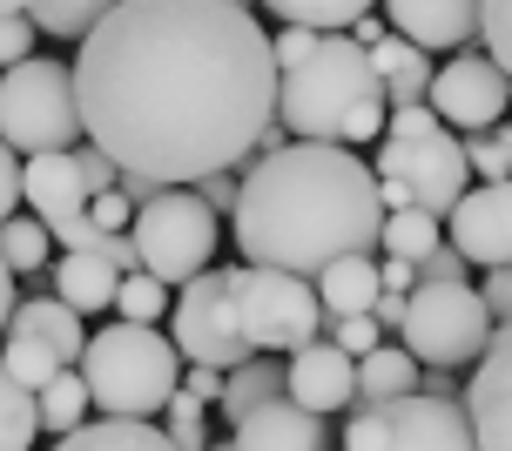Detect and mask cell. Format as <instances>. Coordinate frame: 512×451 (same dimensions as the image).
I'll use <instances>...</instances> for the list:
<instances>
[{
	"label": "cell",
	"instance_id": "cell-47",
	"mask_svg": "<svg viewBox=\"0 0 512 451\" xmlns=\"http://www.w3.org/2000/svg\"><path fill=\"white\" fill-rule=\"evenodd\" d=\"M7 310H14V270L0 263V330H7Z\"/></svg>",
	"mask_w": 512,
	"mask_h": 451
},
{
	"label": "cell",
	"instance_id": "cell-48",
	"mask_svg": "<svg viewBox=\"0 0 512 451\" xmlns=\"http://www.w3.org/2000/svg\"><path fill=\"white\" fill-rule=\"evenodd\" d=\"M41 0H0V14H34Z\"/></svg>",
	"mask_w": 512,
	"mask_h": 451
},
{
	"label": "cell",
	"instance_id": "cell-24",
	"mask_svg": "<svg viewBox=\"0 0 512 451\" xmlns=\"http://www.w3.org/2000/svg\"><path fill=\"white\" fill-rule=\"evenodd\" d=\"M88 384H81V371L68 364V371H54L41 391H34V425L41 431H54V438H68V431H81L88 425Z\"/></svg>",
	"mask_w": 512,
	"mask_h": 451
},
{
	"label": "cell",
	"instance_id": "cell-3",
	"mask_svg": "<svg viewBox=\"0 0 512 451\" xmlns=\"http://www.w3.org/2000/svg\"><path fill=\"white\" fill-rule=\"evenodd\" d=\"M384 88L371 61L351 34H317V48L277 75V115L270 122L290 142H324V149H351L384 135Z\"/></svg>",
	"mask_w": 512,
	"mask_h": 451
},
{
	"label": "cell",
	"instance_id": "cell-12",
	"mask_svg": "<svg viewBox=\"0 0 512 451\" xmlns=\"http://www.w3.org/2000/svg\"><path fill=\"white\" fill-rule=\"evenodd\" d=\"M506 68H492L479 48H459L445 68H432V88H425V108H432L438 128H459V135H479V128L506 122Z\"/></svg>",
	"mask_w": 512,
	"mask_h": 451
},
{
	"label": "cell",
	"instance_id": "cell-31",
	"mask_svg": "<svg viewBox=\"0 0 512 451\" xmlns=\"http://www.w3.org/2000/svg\"><path fill=\"white\" fill-rule=\"evenodd\" d=\"M115 317H122V324H149L155 330V317H169V290H162V283H155V276H122V283H115Z\"/></svg>",
	"mask_w": 512,
	"mask_h": 451
},
{
	"label": "cell",
	"instance_id": "cell-40",
	"mask_svg": "<svg viewBox=\"0 0 512 451\" xmlns=\"http://www.w3.org/2000/svg\"><path fill=\"white\" fill-rule=\"evenodd\" d=\"M418 283H472V270H465V256H452L438 243L432 256H418Z\"/></svg>",
	"mask_w": 512,
	"mask_h": 451
},
{
	"label": "cell",
	"instance_id": "cell-38",
	"mask_svg": "<svg viewBox=\"0 0 512 451\" xmlns=\"http://www.w3.org/2000/svg\"><path fill=\"white\" fill-rule=\"evenodd\" d=\"M68 162H75V176H81V189H88V196H108V189H115V176H122L102 149H68Z\"/></svg>",
	"mask_w": 512,
	"mask_h": 451
},
{
	"label": "cell",
	"instance_id": "cell-5",
	"mask_svg": "<svg viewBox=\"0 0 512 451\" xmlns=\"http://www.w3.org/2000/svg\"><path fill=\"white\" fill-rule=\"evenodd\" d=\"M378 182H391L398 196L418 209V216H432L445 223V209L465 196V149L452 128L432 122V108L418 101V108H391L384 115V149H378Z\"/></svg>",
	"mask_w": 512,
	"mask_h": 451
},
{
	"label": "cell",
	"instance_id": "cell-27",
	"mask_svg": "<svg viewBox=\"0 0 512 451\" xmlns=\"http://www.w3.org/2000/svg\"><path fill=\"white\" fill-rule=\"evenodd\" d=\"M115 7L122 0H41L27 21H34V34H54V41H88Z\"/></svg>",
	"mask_w": 512,
	"mask_h": 451
},
{
	"label": "cell",
	"instance_id": "cell-16",
	"mask_svg": "<svg viewBox=\"0 0 512 451\" xmlns=\"http://www.w3.org/2000/svg\"><path fill=\"white\" fill-rule=\"evenodd\" d=\"M283 398L304 404L310 418L351 411V357L324 337H310L304 351H290V364H283Z\"/></svg>",
	"mask_w": 512,
	"mask_h": 451
},
{
	"label": "cell",
	"instance_id": "cell-19",
	"mask_svg": "<svg viewBox=\"0 0 512 451\" xmlns=\"http://www.w3.org/2000/svg\"><path fill=\"white\" fill-rule=\"evenodd\" d=\"M0 337H27V344H41V351H54L61 364H75L81 344H88V324H81L68 303L54 297H34V303H14L7 310V330Z\"/></svg>",
	"mask_w": 512,
	"mask_h": 451
},
{
	"label": "cell",
	"instance_id": "cell-43",
	"mask_svg": "<svg viewBox=\"0 0 512 451\" xmlns=\"http://www.w3.org/2000/svg\"><path fill=\"white\" fill-rule=\"evenodd\" d=\"M176 391H182V398H196V404H216V398H223V371H209V364H182Z\"/></svg>",
	"mask_w": 512,
	"mask_h": 451
},
{
	"label": "cell",
	"instance_id": "cell-18",
	"mask_svg": "<svg viewBox=\"0 0 512 451\" xmlns=\"http://www.w3.org/2000/svg\"><path fill=\"white\" fill-rule=\"evenodd\" d=\"M21 202H34V223L41 229H61L88 209V189H81L68 149L61 155H27L21 162Z\"/></svg>",
	"mask_w": 512,
	"mask_h": 451
},
{
	"label": "cell",
	"instance_id": "cell-29",
	"mask_svg": "<svg viewBox=\"0 0 512 451\" xmlns=\"http://www.w3.org/2000/svg\"><path fill=\"white\" fill-rule=\"evenodd\" d=\"M378 250L398 256V263H418V256L438 250V223H432V216H418V209H398V216H384Z\"/></svg>",
	"mask_w": 512,
	"mask_h": 451
},
{
	"label": "cell",
	"instance_id": "cell-30",
	"mask_svg": "<svg viewBox=\"0 0 512 451\" xmlns=\"http://www.w3.org/2000/svg\"><path fill=\"white\" fill-rule=\"evenodd\" d=\"M0 371L14 377L27 398H34V391H41L54 371H68V364H61L54 351H41V344H27V337H7V344H0Z\"/></svg>",
	"mask_w": 512,
	"mask_h": 451
},
{
	"label": "cell",
	"instance_id": "cell-49",
	"mask_svg": "<svg viewBox=\"0 0 512 451\" xmlns=\"http://www.w3.org/2000/svg\"><path fill=\"white\" fill-rule=\"evenodd\" d=\"M223 7H236V14H256V0H223Z\"/></svg>",
	"mask_w": 512,
	"mask_h": 451
},
{
	"label": "cell",
	"instance_id": "cell-7",
	"mask_svg": "<svg viewBox=\"0 0 512 451\" xmlns=\"http://www.w3.org/2000/svg\"><path fill=\"white\" fill-rule=\"evenodd\" d=\"M0 142L14 155H61L81 149V108H75V75L61 61L27 54L21 68L0 75Z\"/></svg>",
	"mask_w": 512,
	"mask_h": 451
},
{
	"label": "cell",
	"instance_id": "cell-17",
	"mask_svg": "<svg viewBox=\"0 0 512 451\" xmlns=\"http://www.w3.org/2000/svg\"><path fill=\"white\" fill-rule=\"evenodd\" d=\"M230 451H331V431H324V418H310L304 404L270 398L236 425Z\"/></svg>",
	"mask_w": 512,
	"mask_h": 451
},
{
	"label": "cell",
	"instance_id": "cell-44",
	"mask_svg": "<svg viewBox=\"0 0 512 451\" xmlns=\"http://www.w3.org/2000/svg\"><path fill=\"white\" fill-rule=\"evenodd\" d=\"M14 202H21V155L0 142V223L14 216Z\"/></svg>",
	"mask_w": 512,
	"mask_h": 451
},
{
	"label": "cell",
	"instance_id": "cell-35",
	"mask_svg": "<svg viewBox=\"0 0 512 451\" xmlns=\"http://www.w3.org/2000/svg\"><path fill=\"white\" fill-rule=\"evenodd\" d=\"M479 48L492 68L512 61V0H479Z\"/></svg>",
	"mask_w": 512,
	"mask_h": 451
},
{
	"label": "cell",
	"instance_id": "cell-50",
	"mask_svg": "<svg viewBox=\"0 0 512 451\" xmlns=\"http://www.w3.org/2000/svg\"><path fill=\"white\" fill-rule=\"evenodd\" d=\"M203 451H230V438H223V445H216V438H209V445H203Z\"/></svg>",
	"mask_w": 512,
	"mask_h": 451
},
{
	"label": "cell",
	"instance_id": "cell-8",
	"mask_svg": "<svg viewBox=\"0 0 512 451\" xmlns=\"http://www.w3.org/2000/svg\"><path fill=\"white\" fill-rule=\"evenodd\" d=\"M128 250L142 276H155L162 290H182L216 256V216L196 202V189H162L128 216Z\"/></svg>",
	"mask_w": 512,
	"mask_h": 451
},
{
	"label": "cell",
	"instance_id": "cell-36",
	"mask_svg": "<svg viewBox=\"0 0 512 451\" xmlns=\"http://www.w3.org/2000/svg\"><path fill=\"white\" fill-rule=\"evenodd\" d=\"M324 330H331L324 344H337V351L351 357V364H358L364 351H378V344H384V330L371 324V317H331V324H324Z\"/></svg>",
	"mask_w": 512,
	"mask_h": 451
},
{
	"label": "cell",
	"instance_id": "cell-13",
	"mask_svg": "<svg viewBox=\"0 0 512 451\" xmlns=\"http://www.w3.org/2000/svg\"><path fill=\"white\" fill-rule=\"evenodd\" d=\"M438 243L465 256V270H506L512 256V196L506 182H465V196L445 209Z\"/></svg>",
	"mask_w": 512,
	"mask_h": 451
},
{
	"label": "cell",
	"instance_id": "cell-39",
	"mask_svg": "<svg viewBox=\"0 0 512 451\" xmlns=\"http://www.w3.org/2000/svg\"><path fill=\"white\" fill-rule=\"evenodd\" d=\"M81 216L95 223V236H128V216H135V209L108 189V196H88V209H81Z\"/></svg>",
	"mask_w": 512,
	"mask_h": 451
},
{
	"label": "cell",
	"instance_id": "cell-37",
	"mask_svg": "<svg viewBox=\"0 0 512 451\" xmlns=\"http://www.w3.org/2000/svg\"><path fill=\"white\" fill-rule=\"evenodd\" d=\"M34 41H41V34H34L27 14H0V75H7V68H21L27 54H34Z\"/></svg>",
	"mask_w": 512,
	"mask_h": 451
},
{
	"label": "cell",
	"instance_id": "cell-20",
	"mask_svg": "<svg viewBox=\"0 0 512 451\" xmlns=\"http://www.w3.org/2000/svg\"><path fill=\"white\" fill-rule=\"evenodd\" d=\"M310 290H317L324 324L331 317H371V303H378V256H337V263H324L310 276Z\"/></svg>",
	"mask_w": 512,
	"mask_h": 451
},
{
	"label": "cell",
	"instance_id": "cell-23",
	"mask_svg": "<svg viewBox=\"0 0 512 451\" xmlns=\"http://www.w3.org/2000/svg\"><path fill=\"white\" fill-rule=\"evenodd\" d=\"M54 451H176L149 418H88L81 431L54 438Z\"/></svg>",
	"mask_w": 512,
	"mask_h": 451
},
{
	"label": "cell",
	"instance_id": "cell-4",
	"mask_svg": "<svg viewBox=\"0 0 512 451\" xmlns=\"http://www.w3.org/2000/svg\"><path fill=\"white\" fill-rule=\"evenodd\" d=\"M75 371L102 418H162V404L176 398L182 384V357L149 324H102L81 344Z\"/></svg>",
	"mask_w": 512,
	"mask_h": 451
},
{
	"label": "cell",
	"instance_id": "cell-10",
	"mask_svg": "<svg viewBox=\"0 0 512 451\" xmlns=\"http://www.w3.org/2000/svg\"><path fill=\"white\" fill-rule=\"evenodd\" d=\"M236 330L256 357H290L324 337V310L304 276L283 270H236Z\"/></svg>",
	"mask_w": 512,
	"mask_h": 451
},
{
	"label": "cell",
	"instance_id": "cell-11",
	"mask_svg": "<svg viewBox=\"0 0 512 451\" xmlns=\"http://www.w3.org/2000/svg\"><path fill=\"white\" fill-rule=\"evenodd\" d=\"M344 451H472L459 398H391V404H351Z\"/></svg>",
	"mask_w": 512,
	"mask_h": 451
},
{
	"label": "cell",
	"instance_id": "cell-1",
	"mask_svg": "<svg viewBox=\"0 0 512 451\" xmlns=\"http://www.w3.org/2000/svg\"><path fill=\"white\" fill-rule=\"evenodd\" d=\"M68 75L88 149L155 189L236 176L277 115L270 34L223 0H122Z\"/></svg>",
	"mask_w": 512,
	"mask_h": 451
},
{
	"label": "cell",
	"instance_id": "cell-25",
	"mask_svg": "<svg viewBox=\"0 0 512 451\" xmlns=\"http://www.w3.org/2000/svg\"><path fill=\"white\" fill-rule=\"evenodd\" d=\"M270 398H283V364H270V357H250L243 371L223 377V398H216V404H223V418H230V425H243L256 404H270Z\"/></svg>",
	"mask_w": 512,
	"mask_h": 451
},
{
	"label": "cell",
	"instance_id": "cell-9",
	"mask_svg": "<svg viewBox=\"0 0 512 451\" xmlns=\"http://www.w3.org/2000/svg\"><path fill=\"white\" fill-rule=\"evenodd\" d=\"M169 344L182 364H209V371H243L250 344L236 330V270L230 263H209L203 276H189L176 297H169Z\"/></svg>",
	"mask_w": 512,
	"mask_h": 451
},
{
	"label": "cell",
	"instance_id": "cell-32",
	"mask_svg": "<svg viewBox=\"0 0 512 451\" xmlns=\"http://www.w3.org/2000/svg\"><path fill=\"white\" fill-rule=\"evenodd\" d=\"M34 438H41V425H34V398L0 371V451H27Z\"/></svg>",
	"mask_w": 512,
	"mask_h": 451
},
{
	"label": "cell",
	"instance_id": "cell-33",
	"mask_svg": "<svg viewBox=\"0 0 512 451\" xmlns=\"http://www.w3.org/2000/svg\"><path fill=\"white\" fill-rule=\"evenodd\" d=\"M459 149H465V176L506 182V169H512V135H506V122H499V128H479V135H465Z\"/></svg>",
	"mask_w": 512,
	"mask_h": 451
},
{
	"label": "cell",
	"instance_id": "cell-34",
	"mask_svg": "<svg viewBox=\"0 0 512 451\" xmlns=\"http://www.w3.org/2000/svg\"><path fill=\"white\" fill-rule=\"evenodd\" d=\"M162 438H169L176 451H203V445H209V418H203V404L176 391V398L162 404Z\"/></svg>",
	"mask_w": 512,
	"mask_h": 451
},
{
	"label": "cell",
	"instance_id": "cell-22",
	"mask_svg": "<svg viewBox=\"0 0 512 451\" xmlns=\"http://www.w3.org/2000/svg\"><path fill=\"white\" fill-rule=\"evenodd\" d=\"M418 391V364H411L398 344H378L351 364V404H391Z\"/></svg>",
	"mask_w": 512,
	"mask_h": 451
},
{
	"label": "cell",
	"instance_id": "cell-42",
	"mask_svg": "<svg viewBox=\"0 0 512 451\" xmlns=\"http://www.w3.org/2000/svg\"><path fill=\"white\" fill-rule=\"evenodd\" d=\"M472 297L486 303V317H492V324H506V317H512V276H506V270H486V283H479Z\"/></svg>",
	"mask_w": 512,
	"mask_h": 451
},
{
	"label": "cell",
	"instance_id": "cell-6",
	"mask_svg": "<svg viewBox=\"0 0 512 451\" xmlns=\"http://www.w3.org/2000/svg\"><path fill=\"white\" fill-rule=\"evenodd\" d=\"M492 317L486 303L472 297V283H418L405 297V317H398V351L418 364V371H472L492 344Z\"/></svg>",
	"mask_w": 512,
	"mask_h": 451
},
{
	"label": "cell",
	"instance_id": "cell-15",
	"mask_svg": "<svg viewBox=\"0 0 512 451\" xmlns=\"http://www.w3.org/2000/svg\"><path fill=\"white\" fill-rule=\"evenodd\" d=\"M384 34L418 54H459L479 41V0H384Z\"/></svg>",
	"mask_w": 512,
	"mask_h": 451
},
{
	"label": "cell",
	"instance_id": "cell-26",
	"mask_svg": "<svg viewBox=\"0 0 512 451\" xmlns=\"http://www.w3.org/2000/svg\"><path fill=\"white\" fill-rule=\"evenodd\" d=\"M256 7H270L283 27H304V34H344L371 14V0H256Z\"/></svg>",
	"mask_w": 512,
	"mask_h": 451
},
{
	"label": "cell",
	"instance_id": "cell-14",
	"mask_svg": "<svg viewBox=\"0 0 512 451\" xmlns=\"http://www.w3.org/2000/svg\"><path fill=\"white\" fill-rule=\"evenodd\" d=\"M506 384H512V337H506V324H499L486 357L472 364V384L459 391V411H465V425H472V451H512Z\"/></svg>",
	"mask_w": 512,
	"mask_h": 451
},
{
	"label": "cell",
	"instance_id": "cell-45",
	"mask_svg": "<svg viewBox=\"0 0 512 451\" xmlns=\"http://www.w3.org/2000/svg\"><path fill=\"white\" fill-rule=\"evenodd\" d=\"M196 202H203L209 216L236 209V176H203V182H196Z\"/></svg>",
	"mask_w": 512,
	"mask_h": 451
},
{
	"label": "cell",
	"instance_id": "cell-28",
	"mask_svg": "<svg viewBox=\"0 0 512 451\" xmlns=\"http://www.w3.org/2000/svg\"><path fill=\"white\" fill-rule=\"evenodd\" d=\"M0 263L14 276H41L54 263V236L34 223V216H7V223H0Z\"/></svg>",
	"mask_w": 512,
	"mask_h": 451
},
{
	"label": "cell",
	"instance_id": "cell-41",
	"mask_svg": "<svg viewBox=\"0 0 512 451\" xmlns=\"http://www.w3.org/2000/svg\"><path fill=\"white\" fill-rule=\"evenodd\" d=\"M317 48V34H304V27H283V34H270V68H297V61H304V54Z\"/></svg>",
	"mask_w": 512,
	"mask_h": 451
},
{
	"label": "cell",
	"instance_id": "cell-46",
	"mask_svg": "<svg viewBox=\"0 0 512 451\" xmlns=\"http://www.w3.org/2000/svg\"><path fill=\"white\" fill-rule=\"evenodd\" d=\"M418 398H459V377L452 371H418Z\"/></svg>",
	"mask_w": 512,
	"mask_h": 451
},
{
	"label": "cell",
	"instance_id": "cell-2",
	"mask_svg": "<svg viewBox=\"0 0 512 451\" xmlns=\"http://www.w3.org/2000/svg\"><path fill=\"white\" fill-rule=\"evenodd\" d=\"M230 223L250 270H283L310 283L337 256L378 250V229H384L378 176L351 149L283 142L277 155H256L236 169Z\"/></svg>",
	"mask_w": 512,
	"mask_h": 451
},
{
	"label": "cell",
	"instance_id": "cell-21",
	"mask_svg": "<svg viewBox=\"0 0 512 451\" xmlns=\"http://www.w3.org/2000/svg\"><path fill=\"white\" fill-rule=\"evenodd\" d=\"M364 61H371V75H378V88H384V108H418L425 88H432V54H418L411 41H398V34L371 41Z\"/></svg>",
	"mask_w": 512,
	"mask_h": 451
}]
</instances>
